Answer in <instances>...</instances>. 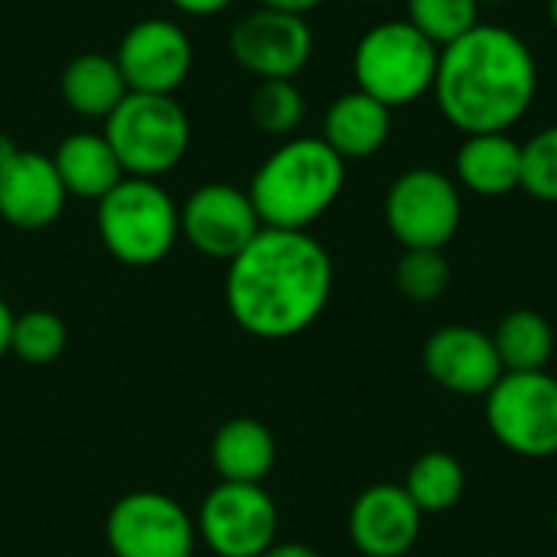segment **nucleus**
<instances>
[{"mask_svg": "<svg viewBox=\"0 0 557 557\" xmlns=\"http://www.w3.org/2000/svg\"><path fill=\"white\" fill-rule=\"evenodd\" d=\"M235 0H170L173 10H180L183 16H219L232 7Z\"/></svg>", "mask_w": 557, "mask_h": 557, "instance_id": "29", "label": "nucleus"}, {"mask_svg": "<svg viewBox=\"0 0 557 557\" xmlns=\"http://www.w3.org/2000/svg\"><path fill=\"white\" fill-rule=\"evenodd\" d=\"M228 52L258 82L297 78L313 55V29L307 16L255 7L235 20L228 33Z\"/></svg>", "mask_w": 557, "mask_h": 557, "instance_id": "11", "label": "nucleus"}, {"mask_svg": "<svg viewBox=\"0 0 557 557\" xmlns=\"http://www.w3.org/2000/svg\"><path fill=\"white\" fill-rule=\"evenodd\" d=\"M20 150H23V147H16V140H13L10 134H3V131H0V170H3V166L20 153Z\"/></svg>", "mask_w": 557, "mask_h": 557, "instance_id": "33", "label": "nucleus"}, {"mask_svg": "<svg viewBox=\"0 0 557 557\" xmlns=\"http://www.w3.org/2000/svg\"><path fill=\"white\" fill-rule=\"evenodd\" d=\"M401 486L411 496V503L421 509V516H444L463 499L467 470L454 454L428 450L411 463Z\"/></svg>", "mask_w": 557, "mask_h": 557, "instance_id": "23", "label": "nucleus"}, {"mask_svg": "<svg viewBox=\"0 0 557 557\" xmlns=\"http://www.w3.org/2000/svg\"><path fill=\"white\" fill-rule=\"evenodd\" d=\"M196 519L163 493H127L104 519V542L114 557H193Z\"/></svg>", "mask_w": 557, "mask_h": 557, "instance_id": "10", "label": "nucleus"}, {"mask_svg": "<svg viewBox=\"0 0 557 557\" xmlns=\"http://www.w3.org/2000/svg\"><path fill=\"white\" fill-rule=\"evenodd\" d=\"M95 222L108 255L131 268L163 261L180 242V206L157 180L124 176L98 199Z\"/></svg>", "mask_w": 557, "mask_h": 557, "instance_id": "5", "label": "nucleus"}, {"mask_svg": "<svg viewBox=\"0 0 557 557\" xmlns=\"http://www.w3.org/2000/svg\"><path fill=\"white\" fill-rule=\"evenodd\" d=\"M346 163L375 157L392 137V108L352 88L330 101L320 134Z\"/></svg>", "mask_w": 557, "mask_h": 557, "instance_id": "18", "label": "nucleus"}, {"mask_svg": "<svg viewBox=\"0 0 557 557\" xmlns=\"http://www.w3.org/2000/svg\"><path fill=\"white\" fill-rule=\"evenodd\" d=\"M59 91L65 108L85 121H108L111 111L131 95L114 55L104 52H78L69 59L59 75Z\"/></svg>", "mask_w": 557, "mask_h": 557, "instance_id": "20", "label": "nucleus"}, {"mask_svg": "<svg viewBox=\"0 0 557 557\" xmlns=\"http://www.w3.org/2000/svg\"><path fill=\"white\" fill-rule=\"evenodd\" d=\"M219 483H261L277 463V441L255 418L225 421L209 447Z\"/></svg>", "mask_w": 557, "mask_h": 557, "instance_id": "21", "label": "nucleus"}, {"mask_svg": "<svg viewBox=\"0 0 557 557\" xmlns=\"http://www.w3.org/2000/svg\"><path fill=\"white\" fill-rule=\"evenodd\" d=\"M323 3L326 0H258V7H271V10H281V13H294V16H307Z\"/></svg>", "mask_w": 557, "mask_h": 557, "instance_id": "30", "label": "nucleus"}, {"mask_svg": "<svg viewBox=\"0 0 557 557\" xmlns=\"http://www.w3.org/2000/svg\"><path fill=\"white\" fill-rule=\"evenodd\" d=\"M13 320H16V313L0 300V359L10 352V339H13Z\"/></svg>", "mask_w": 557, "mask_h": 557, "instance_id": "32", "label": "nucleus"}, {"mask_svg": "<svg viewBox=\"0 0 557 557\" xmlns=\"http://www.w3.org/2000/svg\"><path fill=\"white\" fill-rule=\"evenodd\" d=\"M69 330L52 310H26L13 320V339L10 352L29 366L55 362L65 352Z\"/></svg>", "mask_w": 557, "mask_h": 557, "instance_id": "27", "label": "nucleus"}, {"mask_svg": "<svg viewBox=\"0 0 557 557\" xmlns=\"http://www.w3.org/2000/svg\"><path fill=\"white\" fill-rule=\"evenodd\" d=\"M506 372H545L555 356V330L535 310H512L493 333Z\"/></svg>", "mask_w": 557, "mask_h": 557, "instance_id": "22", "label": "nucleus"}, {"mask_svg": "<svg viewBox=\"0 0 557 557\" xmlns=\"http://www.w3.org/2000/svg\"><path fill=\"white\" fill-rule=\"evenodd\" d=\"M366 3H388V0H366Z\"/></svg>", "mask_w": 557, "mask_h": 557, "instance_id": "35", "label": "nucleus"}, {"mask_svg": "<svg viewBox=\"0 0 557 557\" xmlns=\"http://www.w3.org/2000/svg\"><path fill=\"white\" fill-rule=\"evenodd\" d=\"M421 509L401 483H375L362 490L349 509V539L366 557H405L421 535Z\"/></svg>", "mask_w": 557, "mask_h": 557, "instance_id": "15", "label": "nucleus"}, {"mask_svg": "<svg viewBox=\"0 0 557 557\" xmlns=\"http://www.w3.org/2000/svg\"><path fill=\"white\" fill-rule=\"evenodd\" d=\"M548 16H552V26L557 29V0H548Z\"/></svg>", "mask_w": 557, "mask_h": 557, "instance_id": "34", "label": "nucleus"}, {"mask_svg": "<svg viewBox=\"0 0 557 557\" xmlns=\"http://www.w3.org/2000/svg\"><path fill=\"white\" fill-rule=\"evenodd\" d=\"M52 163L65 193L91 202L104 199L127 176L108 137L98 131H75L62 137L52 153Z\"/></svg>", "mask_w": 557, "mask_h": 557, "instance_id": "19", "label": "nucleus"}, {"mask_svg": "<svg viewBox=\"0 0 557 557\" xmlns=\"http://www.w3.org/2000/svg\"><path fill=\"white\" fill-rule=\"evenodd\" d=\"M193 59L196 49L189 33L170 16L137 20L114 52L127 88L140 95H176L193 72Z\"/></svg>", "mask_w": 557, "mask_h": 557, "instance_id": "12", "label": "nucleus"}, {"mask_svg": "<svg viewBox=\"0 0 557 557\" xmlns=\"http://www.w3.org/2000/svg\"><path fill=\"white\" fill-rule=\"evenodd\" d=\"M248 117L261 134L287 140L297 137L307 121V98L294 78H268L255 85L248 98Z\"/></svg>", "mask_w": 557, "mask_h": 557, "instance_id": "24", "label": "nucleus"}, {"mask_svg": "<svg viewBox=\"0 0 557 557\" xmlns=\"http://www.w3.org/2000/svg\"><path fill=\"white\" fill-rule=\"evenodd\" d=\"M346 186V160L323 137L281 140L248 183V196L264 228L307 232L323 219Z\"/></svg>", "mask_w": 557, "mask_h": 557, "instance_id": "3", "label": "nucleus"}, {"mask_svg": "<svg viewBox=\"0 0 557 557\" xmlns=\"http://www.w3.org/2000/svg\"><path fill=\"white\" fill-rule=\"evenodd\" d=\"M277 506L261 483H219L196 512V535L215 557H261L277 545Z\"/></svg>", "mask_w": 557, "mask_h": 557, "instance_id": "9", "label": "nucleus"}, {"mask_svg": "<svg viewBox=\"0 0 557 557\" xmlns=\"http://www.w3.org/2000/svg\"><path fill=\"white\" fill-rule=\"evenodd\" d=\"M457 186L499 199L522 189V144L509 134H467L454 160Z\"/></svg>", "mask_w": 557, "mask_h": 557, "instance_id": "17", "label": "nucleus"}, {"mask_svg": "<svg viewBox=\"0 0 557 557\" xmlns=\"http://www.w3.org/2000/svg\"><path fill=\"white\" fill-rule=\"evenodd\" d=\"M522 189L542 202H557V124L522 144Z\"/></svg>", "mask_w": 557, "mask_h": 557, "instance_id": "28", "label": "nucleus"}, {"mask_svg": "<svg viewBox=\"0 0 557 557\" xmlns=\"http://www.w3.org/2000/svg\"><path fill=\"white\" fill-rule=\"evenodd\" d=\"M127 176L160 180L189 153L193 124L176 95L131 91L104 121L101 131Z\"/></svg>", "mask_w": 557, "mask_h": 557, "instance_id": "6", "label": "nucleus"}, {"mask_svg": "<svg viewBox=\"0 0 557 557\" xmlns=\"http://www.w3.org/2000/svg\"><path fill=\"white\" fill-rule=\"evenodd\" d=\"M450 261L437 248H405L395 264V287L411 304H434L450 287Z\"/></svg>", "mask_w": 557, "mask_h": 557, "instance_id": "25", "label": "nucleus"}, {"mask_svg": "<svg viewBox=\"0 0 557 557\" xmlns=\"http://www.w3.org/2000/svg\"><path fill=\"white\" fill-rule=\"evenodd\" d=\"M539 95V62L529 42L493 23L441 49L434 98L450 127L467 134H499L516 127Z\"/></svg>", "mask_w": 557, "mask_h": 557, "instance_id": "2", "label": "nucleus"}, {"mask_svg": "<svg viewBox=\"0 0 557 557\" xmlns=\"http://www.w3.org/2000/svg\"><path fill=\"white\" fill-rule=\"evenodd\" d=\"M261 228L248 189L232 183H206L180 206V235L189 248L225 264L242 255Z\"/></svg>", "mask_w": 557, "mask_h": 557, "instance_id": "13", "label": "nucleus"}, {"mask_svg": "<svg viewBox=\"0 0 557 557\" xmlns=\"http://www.w3.org/2000/svg\"><path fill=\"white\" fill-rule=\"evenodd\" d=\"M261 557H320V552H313L310 545H300V542H284V545H271Z\"/></svg>", "mask_w": 557, "mask_h": 557, "instance_id": "31", "label": "nucleus"}, {"mask_svg": "<svg viewBox=\"0 0 557 557\" xmlns=\"http://www.w3.org/2000/svg\"><path fill=\"white\" fill-rule=\"evenodd\" d=\"M441 49L408 20H385L366 29L352 49L356 88L385 108H408L434 91Z\"/></svg>", "mask_w": 557, "mask_h": 557, "instance_id": "4", "label": "nucleus"}, {"mask_svg": "<svg viewBox=\"0 0 557 557\" xmlns=\"http://www.w3.org/2000/svg\"><path fill=\"white\" fill-rule=\"evenodd\" d=\"M555 535H557V512H555Z\"/></svg>", "mask_w": 557, "mask_h": 557, "instance_id": "36", "label": "nucleus"}, {"mask_svg": "<svg viewBox=\"0 0 557 557\" xmlns=\"http://www.w3.org/2000/svg\"><path fill=\"white\" fill-rule=\"evenodd\" d=\"M408 23L418 26L437 49L450 46L454 39L467 36L480 26V0H405Z\"/></svg>", "mask_w": 557, "mask_h": 557, "instance_id": "26", "label": "nucleus"}, {"mask_svg": "<svg viewBox=\"0 0 557 557\" xmlns=\"http://www.w3.org/2000/svg\"><path fill=\"white\" fill-rule=\"evenodd\" d=\"M385 222L401 248L444 251L463 222V196L457 180L431 166L398 173L385 196Z\"/></svg>", "mask_w": 557, "mask_h": 557, "instance_id": "8", "label": "nucleus"}, {"mask_svg": "<svg viewBox=\"0 0 557 557\" xmlns=\"http://www.w3.org/2000/svg\"><path fill=\"white\" fill-rule=\"evenodd\" d=\"M65 186L49 153L20 150L0 170V219L20 232L49 228L65 209Z\"/></svg>", "mask_w": 557, "mask_h": 557, "instance_id": "16", "label": "nucleus"}, {"mask_svg": "<svg viewBox=\"0 0 557 557\" xmlns=\"http://www.w3.org/2000/svg\"><path fill=\"white\" fill-rule=\"evenodd\" d=\"M333 294V258L310 232L261 228L228 261L225 307L258 339H294L326 310Z\"/></svg>", "mask_w": 557, "mask_h": 557, "instance_id": "1", "label": "nucleus"}, {"mask_svg": "<svg viewBox=\"0 0 557 557\" xmlns=\"http://www.w3.org/2000/svg\"><path fill=\"white\" fill-rule=\"evenodd\" d=\"M486 424L516 457H557V379L545 372H506L486 395Z\"/></svg>", "mask_w": 557, "mask_h": 557, "instance_id": "7", "label": "nucleus"}, {"mask_svg": "<svg viewBox=\"0 0 557 557\" xmlns=\"http://www.w3.org/2000/svg\"><path fill=\"white\" fill-rule=\"evenodd\" d=\"M421 362L434 385L467 398H486L506 375L493 336L470 323H454L431 333L421 349Z\"/></svg>", "mask_w": 557, "mask_h": 557, "instance_id": "14", "label": "nucleus"}]
</instances>
